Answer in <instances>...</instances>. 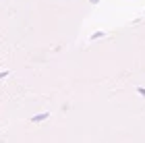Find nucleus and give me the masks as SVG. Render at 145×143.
I'll return each instance as SVG.
<instances>
[{"label": "nucleus", "instance_id": "nucleus-1", "mask_svg": "<svg viewBox=\"0 0 145 143\" xmlns=\"http://www.w3.org/2000/svg\"><path fill=\"white\" fill-rule=\"evenodd\" d=\"M46 118H48V114H37V116H33V122H42Z\"/></svg>", "mask_w": 145, "mask_h": 143}]
</instances>
